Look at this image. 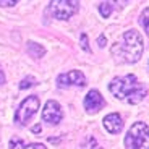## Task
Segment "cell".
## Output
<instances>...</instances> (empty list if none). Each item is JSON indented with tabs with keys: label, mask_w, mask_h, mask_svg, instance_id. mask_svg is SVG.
<instances>
[{
	"label": "cell",
	"mask_w": 149,
	"mask_h": 149,
	"mask_svg": "<svg viewBox=\"0 0 149 149\" xmlns=\"http://www.w3.org/2000/svg\"><path fill=\"white\" fill-rule=\"evenodd\" d=\"M0 5H8V7H13V5H16V2L13 0V2H0Z\"/></svg>",
	"instance_id": "ac0fdd59"
},
{
	"label": "cell",
	"mask_w": 149,
	"mask_h": 149,
	"mask_svg": "<svg viewBox=\"0 0 149 149\" xmlns=\"http://www.w3.org/2000/svg\"><path fill=\"white\" fill-rule=\"evenodd\" d=\"M109 89L117 99L127 101L130 104H138L146 96L144 86L139 84L138 78L134 74H125V76H117L112 79Z\"/></svg>",
	"instance_id": "6da1fadb"
},
{
	"label": "cell",
	"mask_w": 149,
	"mask_h": 149,
	"mask_svg": "<svg viewBox=\"0 0 149 149\" xmlns=\"http://www.w3.org/2000/svg\"><path fill=\"white\" fill-rule=\"evenodd\" d=\"M104 127L109 133L117 134V133H120L122 128H123V120L118 113H109V115L104 117Z\"/></svg>",
	"instance_id": "9c48e42d"
},
{
	"label": "cell",
	"mask_w": 149,
	"mask_h": 149,
	"mask_svg": "<svg viewBox=\"0 0 149 149\" xmlns=\"http://www.w3.org/2000/svg\"><path fill=\"white\" fill-rule=\"evenodd\" d=\"M33 131H34V133H39V131H41V125H37V127H34V128H33Z\"/></svg>",
	"instance_id": "ffe728a7"
},
{
	"label": "cell",
	"mask_w": 149,
	"mask_h": 149,
	"mask_svg": "<svg viewBox=\"0 0 149 149\" xmlns=\"http://www.w3.org/2000/svg\"><path fill=\"white\" fill-rule=\"evenodd\" d=\"M79 149H101V148H99V144H97L96 138H93V136H88V138H86L84 141L81 143Z\"/></svg>",
	"instance_id": "7c38bea8"
},
{
	"label": "cell",
	"mask_w": 149,
	"mask_h": 149,
	"mask_svg": "<svg viewBox=\"0 0 149 149\" xmlns=\"http://www.w3.org/2000/svg\"><path fill=\"white\" fill-rule=\"evenodd\" d=\"M81 47L84 49L86 52H89V50H91V49H89V45H88V36H86L84 33L81 34Z\"/></svg>",
	"instance_id": "2e32d148"
},
{
	"label": "cell",
	"mask_w": 149,
	"mask_h": 149,
	"mask_svg": "<svg viewBox=\"0 0 149 149\" xmlns=\"http://www.w3.org/2000/svg\"><path fill=\"white\" fill-rule=\"evenodd\" d=\"M127 149H148V125L143 122L133 123L125 136Z\"/></svg>",
	"instance_id": "3957f363"
},
{
	"label": "cell",
	"mask_w": 149,
	"mask_h": 149,
	"mask_svg": "<svg viewBox=\"0 0 149 149\" xmlns=\"http://www.w3.org/2000/svg\"><path fill=\"white\" fill-rule=\"evenodd\" d=\"M97 44H101V47H104V45H105V37L104 36L97 37Z\"/></svg>",
	"instance_id": "e0dca14e"
},
{
	"label": "cell",
	"mask_w": 149,
	"mask_h": 149,
	"mask_svg": "<svg viewBox=\"0 0 149 149\" xmlns=\"http://www.w3.org/2000/svg\"><path fill=\"white\" fill-rule=\"evenodd\" d=\"M37 109H39V97L28 96L26 99L21 102V105L18 107V110H16V115H15L16 123H19V125H26V123L36 115Z\"/></svg>",
	"instance_id": "277c9868"
},
{
	"label": "cell",
	"mask_w": 149,
	"mask_h": 149,
	"mask_svg": "<svg viewBox=\"0 0 149 149\" xmlns=\"http://www.w3.org/2000/svg\"><path fill=\"white\" fill-rule=\"evenodd\" d=\"M141 24H143V29L148 33V8L143 11V15H141Z\"/></svg>",
	"instance_id": "9a60e30c"
},
{
	"label": "cell",
	"mask_w": 149,
	"mask_h": 149,
	"mask_svg": "<svg viewBox=\"0 0 149 149\" xmlns=\"http://www.w3.org/2000/svg\"><path fill=\"white\" fill-rule=\"evenodd\" d=\"M104 97L99 94V91H89L84 99V109L88 112H97L104 107Z\"/></svg>",
	"instance_id": "ba28073f"
},
{
	"label": "cell",
	"mask_w": 149,
	"mask_h": 149,
	"mask_svg": "<svg viewBox=\"0 0 149 149\" xmlns=\"http://www.w3.org/2000/svg\"><path fill=\"white\" fill-rule=\"evenodd\" d=\"M78 2H71V0H55L50 2V11L57 19H68L78 11Z\"/></svg>",
	"instance_id": "5b68a950"
},
{
	"label": "cell",
	"mask_w": 149,
	"mask_h": 149,
	"mask_svg": "<svg viewBox=\"0 0 149 149\" xmlns=\"http://www.w3.org/2000/svg\"><path fill=\"white\" fill-rule=\"evenodd\" d=\"M143 54V39L136 31L130 29L123 33L122 39L112 47V55L120 62L134 63L141 58Z\"/></svg>",
	"instance_id": "7a4b0ae2"
},
{
	"label": "cell",
	"mask_w": 149,
	"mask_h": 149,
	"mask_svg": "<svg viewBox=\"0 0 149 149\" xmlns=\"http://www.w3.org/2000/svg\"><path fill=\"white\" fill-rule=\"evenodd\" d=\"M57 83H58V86H62V88H67V86H84L86 84V78L84 74L81 73V71L78 70H73V71H67V73L60 74L58 78H57Z\"/></svg>",
	"instance_id": "52a82bcc"
},
{
	"label": "cell",
	"mask_w": 149,
	"mask_h": 149,
	"mask_svg": "<svg viewBox=\"0 0 149 149\" xmlns=\"http://www.w3.org/2000/svg\"><path fill=\"white\" fill-rule=\"evenodd\" d=\"M34 83H36V79L34 78H26V79H23L21 81V84H19V88H21V89H26V88H29V86H33Z\"/></svg>",
	"instance_id": "5bb4252c"
},
{
	"label": "cell",
	"mask_w": 149,
	"mask_h": 149,
	"mask_svg": "<svg viewBox=\"0 0 149 149\" xmlns=\"http://www.w3.org/2000/svg\"><path fill=\"white\" fill-rule=\"evenodd\" d=\"M10 149H47V148H45L44 144H41V143H31V144L24 146L21 139L13 138L10 141Z\"/></svg>",
	"instance_id": "30bf717a"
},
{
	"label": "cell",
	"mask_w": 149,
	"mask_h": 149,
	"mask_svg": "<svg viewBox=\"0 0 149 149\" xmlns=\"http://www.w3.org/2000/svg\"><path fill=\"white\" fill-rule=\"evenodd\" d=\"M62 117H63V110H62L58 102H55V101L45 102L44 110H42V120H44V122L55 125V123H58L60 120H62Z\"/></svg>",
	"instance_id": "8992f818"
},
{
	"label": "cell",
	"mask_w": 149,
	"mask_h": 149,
	"mask_svg": "<svg viewBox=\"0 0 149 149\" xmlns=\"http://www.w3.org/2000/svg\"><path fill=\"white\" fill-rule=\"evenodd\" d=\"M5 83V74H3V71L0 70V84H3Z\"/></svg>",
	"instance_id": "d6986e66"
},
{
	"label": "cell",
	"mask_w": 149,
	"mask_h": 149,
	"mask_svg": "<svg viewBox=\"0 0 149 149\" xmlns=\"http://www.w3.org/2000/svg\"><path fill=\"white\" fill-rule=\"evenodd\" d=\"M99 11H101V15L104 16V18H109V15L112 13V3H109V2L99 3Z\"/></svg>",
	"instance_id": "4fadbf2b"
},
{
	"label": "cell",
	"mask_w": 149,
	"mask_h": 149,
	"mask_svg": "<svg viewBox=\"0 0 149 149\" xmlns=\"http://www.w3.org/2000/svg\"><path fill=\"white\" fill-rule=\"evenodd\" d=\"M28 52H29V55H31V57H34V58H41V57H44L45 49L42 47V45H39V44H34V42H28Z\"/></svg>",
	"instance_id": "8fae6325"
}]
</instances>
